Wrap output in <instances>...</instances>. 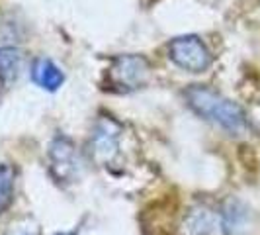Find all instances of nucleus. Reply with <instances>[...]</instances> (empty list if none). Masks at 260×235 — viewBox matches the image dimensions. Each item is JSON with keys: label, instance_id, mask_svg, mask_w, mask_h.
Segmentation results:
<instances>
[{"label": "nucleus", "instance_id": "1", "mask_svg": "<svg viewBox=\"0 0 260 235\" xmlns=\"http://www.w3.org/2000/svg\"><path fill=\"white\" fill-rule=\"evenodd\" d=\"M184 96H186L188 106L198 116L219 126L221 130L229 131L233 135H241L248 130V120L247 114L243 112V108L235 104L233 100L221 96L213 89L194 84L184 92Z\"/></svg>", "mask_w": 260, "mask_h": 235}, {"label": "nucleus", "instance_id": "2", "mask_svg": "<svg viewBox=\"0 0 260 235\" xmlns=\"http://www.w3.org/2000/svg\"><path fill=\"white\" fill-rule=\"evenodd\" d=\"M151 80V65L143 55H117L106 71V86L110 92L127 94L139 91Z\"/></svg>", "mask_w": 260, "mask_h": 235}, {"label": "nucleus", "instance_id": "3", "mask_svg": "<svg viewBox=\"0 0 260 235\" xmlns=\"http://www.w3.org/2000/svg\"><path fill=\"white\" fill-rule=\"evenodd\" d=\"M49 172L59 184L75 183L82 172L77 147L65 135H57L49 145Z\"/></svg>", "mask_w": 260, "mask_h": 235}, {"label": "nucleus", "instance_id": "4", "mask_svg": "<svg viewBox=\"0 0 260 235\" xmlns=\"http://www.w3.org/2000/svg\"><path fill=\"white\" fill-rule=\"evenodd\" d=\"M169 57L188 73H204L211 65V53L198 36H180L169 43Z\"/></svg>", "mask_w": 260, "mask_h": 235}, {"label": "nucleus", "instance_id": "5", "mask_svg": "<svg viewBox=\"0 0 260 235\" xmlns=\"http://www.w3.org/2000/svg\"><path fill=\"white\" fill-rule=\"evenodd\" d=\"M119 135H121V126L116 120L102 116L96 122L90 137V153L92 159L100 167H108L114 163L119 151Z\"/></svg>", "mask_w": 260, "mask_h": 235}, {"label": "nucleus", "instance_id": "6", "mask_svg": "<svg viewBox=\"0 0 260 235\" xmlns=\"http://www.w3.org/2000/svg\"><path fill=\"white\" fill-rule=\"evenodd\" d=\"M174 218H176L174 198H162L158 202H153L141 214L143 235H174Z\"/></svg>", "mask_w": 260, "mask_h": 235}, {"label": "nucleus", "instance_id": "7", "mask_svg": "<svg viewBox=\"0 0 260 235\" xmlns=\"http://www.w3.org/2000/svg\"><path fill=\"white\" fill-rule=\"evenodd\" d=\"M180 235H225L221 212H215L206 204L190 208L180 227Z\"/></svg>", "mask_w": 260, "mask_h": 235}, {"label": "nucleus", "instance_id": "8", "mask_svg": "<svg viewBox=\"0 0 260 235\" xmlns=\"http://www.w3.org/2000/svg\"><path fill=\"white\" fill-rule=\"evenodd\" d=\"M31 78H34V82L38 86H41V89H45V91L49 92H55L63 84L65 75H63V71L55 65L51 59L39 57L31 65Z\"/></svg>", "mask_w": 260, "mask_h": 235}, {"label": "nucleus", "instance_id": "9", "mask_svg": "<svg viewBox=\"0 0 260 235\" xmlns=\"http://www.w3.org/2000/svg\"><path fill=\"white\" fill-rule=\"evenodd\" d=\"M24 65V53L18 47H0V82L10 86L18 80Z\"/></svg>", "mask_w": 260, "mask_h": 235}, {"label": "nucleus", "instance_id": "10", "mask_svg": "<svg viewBox=\"0 0 260 235\" xmlns=\"http://www.w3.org/2000/svg\"><path fill=\"white\" fill-rule=\"evenodd\" d=\"M223 218V229L225 235H241L243 231H247L248 225V210L237 202V200H229L225 204V208L221 212Z\"/></svg>", "mask_w": 260, "mask_h": 235}, {"label": "nucleus", "instance_id": "11", "mask_svg": "<svg viewBox=\"0 0 260 235\" xmlns=\"http://www.w3.org/2000/svg\"><path fill=\"white\" fill-rule=\"evenodd\" d=\"M14 179L16 172L10 165H0V214L10 208L14 200Z\"/></svg>", "mask_w": 260, "mask_h": 235}, {"label": "nucleus", "instance_id": "12", "mask_svg": "<svg viewBox=\"0 0 260 235\" xmlns=\"http://www.w3.org/2000/svg\"><path fill=\"white\" fill-rule=\"evenodd\" d=\"M4 235H41L38 223L29 218H24V220H18V222H12L10 227L6 229Z\"/></svg>", "mask_w": 260, "mask_h": 235}, {"label": "nucleus", "instance_id": "13", "mask_svg": "<svg viewBox=\"0 0 260 235\" xmlns=\"http://www.w3.org/2000/svg\"><path fill=\"white\" fill-rule=\"evenodd\" d=\"M57 235H77L75 231H71V233H57Z\"/></svg>", "mask_w": 260, "mask_h": 235}]
</instances>
